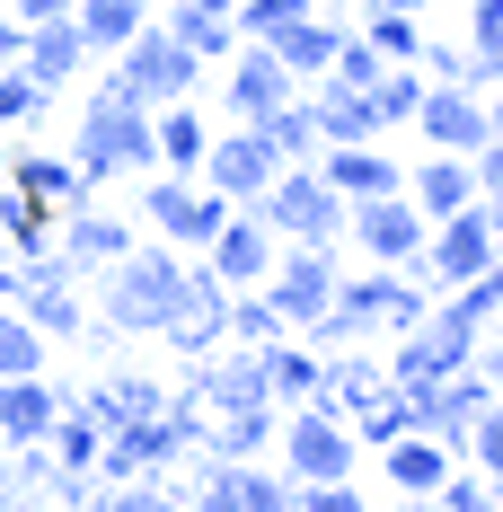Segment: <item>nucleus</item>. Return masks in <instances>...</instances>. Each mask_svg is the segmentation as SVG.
I'll use <instances>...</instances> for the list:
<instances>
[{"label": "nucleus", "instance_id": "obj_1", "mask_svg": "<svg viewBox=\"0 0 503 512\" xmlns=\"http://www.w3.org/2000/svg\"><path fill=\"white\" fill-rule=\"evenodd\" d=\"M71 168L106 186V177H133V168H159V142H151V106L124 89V71H106L98 89L80 98V133H71Z\"/></svg>", "mask_w": 503, "mask_h": 512}, {"label": "nucleus", "instance_id": "obj_2", "mask_svg": "<svg viewBox=\"0 0 503 512\" xmlns=\"http://www.w3.org/2000/svg\"><path fill=\"white\" fill-rule=\"evenodd\" d=\"M186 292V248H168V239H133V248L98 265V327L106 336H159L168 327V309Z\"/></svg>", "mask_w": 503, "mask_h": 512}, {"label": "nucleus", "instance_id": "obj_3", "mask_svg": "<svg viewBox=\"0 0 503 512\" xmlns=\"http://www.w3.org/2000/svg\"><path fill=\"white\" fill-rule=\"evenodd\" d=\"M256 212H265V230H274V239H292V248H336L353 204L318 177V159H301V168H274V186L256 195Z\"/></svg>", "mask_w": 503, "mask_h": 512}, {"label": "nucleus", "instance_id": "obj_4", "mask_svg": "<svg viewBox=\"0 0 503 512\" xmlns=\"http://www.w3.org/2000/svg\"><path fill=\"white\" fill-rule=\"evenodd\" d=\"M486 354V327H468V318H451V309L433 301L415 327L398 336V354L380 362L398 389H433V380H451V371H468V362Z\"/></svg>", "mask_w": 503, "mask_h": 512}, {"label": "nucleus", "instance_id": "obj_5", "mask_svg": "<svg viewBox=\"0 0 503 512\" xmlns=\"http://www.w3.org/2000/svg\"><path fill=\"white\" fill-rule=\"evenodd\" d=\"M274 451H283V477L309 486V477H353L362 460V442H353V424L327 398H301V407H283V433H274Z\"/></svg>", "mask_w": 503, "mask_h": 512}, {"label": "nucleus", "instance_id": "obj_6", "mask_svg": "<svg viewBox=\"0 0 503 512\" xmlns=\"http://www.w3.org/2000/svg\"><path fill=\"white\" fill-rule=\"evenodd\" d=\"M115 71H124V89H133L142 106H168V98H195L212 62H195V53H186V45H177V36H168V27L151 18V27L133 36V45L115 53Z\"/></svg>", "mask_w": 503, "mask_h": 512}, {"label": "nucleus", "instance_id": "obj_7", "mask_svg": "<svg viewBox=\"0 0 503 512\" xmlns=\"http://www.w3.org/2000/svg\"><path fill=\"white\" fill-rule=\"evenodd\" d=\"M142 221H151L168 248H203V239L230 221V195H212L203 177H177V168H159L151 195H142Z\"/></svg>", "mask_w": 503, "mask_h": 512}, {"label": "nucleus", "instance_id": "obj_8", "mask_svg": "<svg viewBox=\"0 0 503 512\" xmlns=\"http://www.w3.org/2000/svg\"><path fill=\"white\" fill-rule=\"evenodd\" d=\"M336 283H345V265H336V248H292L283 239V256H274V274L256 283L265 301L283 309V327H309L318 309L336 301Z\"/></svg>", "mask_w": 503, "mask_h": 512}, {"label": "nucleus", "instance_id": "obj_9", "mask_svg": "<svg viewBox=\"0 0 503 512\" xmlns=\"http://www.w3.org/2000/svg\"><path fill=\"white\" fill-rule=\"evenodd\" d=\"M159 336H168V354H186V362L212 354V345L230 336V283H221L203 256H186V292H177V309H168Z\"/></svg>", "mask_w": 503, "mask_h": 512}, {"label": "nucleus", "instance_id": "obj_10", "mask_svg": "<svg viewBox=\"0 0 503 512\" xmlns=\"http://www.w3.org/2000/svg\"><path fill=\"white\" fill-rule=\"evenodd\" d=\"M230 80H221V106H230V124H256V115H274L283 98H301V80L283 71V53L265 45V36H239V53L221 62Z\"/></svg>", "mask_w": 503, "mask_h": 512}, {"label": "nucleus", "instance_id": "obj_11", "mask_svg": "<svg viewBox=\"0 0 503 512\" xmlns=\"http://www.w3.org/2000/svg\"><path fill=\"white\" fill-rule=\"evenodd\" d=\"M195 256L221 274V283H230V292H248V283H265V274H274L283 239L265 230V212H256V204H230V221H221V230H212Z\"/></svg>", "mask_w": 503, "mask_h": 512}, {"label": "nucleus", "instance_id": "obj_12", "mask_svg": "<svg viewBox=\"0 0 503 512\" xmlns=\"http://www.w3.org/2000/svg\"><path fill=\"white\" fill-rule=\"evenodd\" d=\"M274 168H283L274 142H265L256 124H230V133H212V151H203L195 177L212 186V195H230V204H256V195L274 186Z\"/></svg>", "mask_w": 503, "mask_h": 512}, {"label": "nucleus", "instance_id": "obj_13", "mask_svg": "<svg viewBox=\"0 0 503 512\" xmlns=\"http://www.w3.org/2000/svg\"><path fill=\"white\" fill-rule=\"evenodd\" d=\"M424 230H433V221L406 204V186L398 195H362V204L345 212V239L371 256V265H406V256L424 248Z\"/></svg>", "mask_w": 503, "mask_h": 512}, {"label": "nucleus", "instance_id": "obj_14", "mask_svg": "<svg viewBox=\"0 0 503 512\" xmlns=\"http://www.w3.org/2000/svg\"><path fill=\"white\" fill-rule=\"evenodd\" d=\"M195 495L212 512H292V477L283 468H256V460H203Z\"/></svg>", "mask_w": 503, "mask_h": 512}, {"label": "nucleus", "instance_id": "obj_15", "mask_svg": "<svg viewBox=\"0 0 503 512\" xmlns=\"http://www.w3.org/2000/svg\"><path fill=\"white\" fill-rule=\"evenodd\" d=\"M415 133H424V151H477V142L495 133V124H486V89H459V80H424Z\"/></svg>", "mask_w": 503, "mask_h": 512}, {"label": "nucleus", "instance_id": "obj_16", "mask_svg": "<svg viewBox=\"0 0 503 512\" xmlns=\"http://www.w3.org/2000/svg\"><path fill=\"white\" fill-rule=\"evenodd\" d=\"M318 177L345 195V204H362V195H398L406 186V168L380 142H318Z\"/></svg>", "mask_w": 503, "mask_h": 512}, {"label": "nucleus", "instance_id": "obj_17", "mask_svg": "<svg viewBox=\"0 0 503 512\" xmlns=\"http://www.w3.org/2000/svg\"><path fill=\"white\" fill-rule=\"evenodd\" d=\"M53 415H62V380H45V371H18V380H0V451H27V442H45Z\"/></svg>", "mask_w": 503, "mask_h": 512}, {"label": "nucleus", "instance_id": "obj_18", "mask_svg": "<svg viewBox=\"0 0 503 512\" xmlns=\"http://www.w3.org/2000/svg\"><path fill=\"white\" fill-rule=\"evenodd\" d=\"M18 62H27V80H36V89H71L98 53H89V36H80L71 18H36V27H27V45H18Z\"/></svg>", "mask_w": 503, "mask_h": 512}, {"label": "nucleus", "instance_id": "obj_19", "mask_svg": "<svg viewBox=\"0 0 503 512\" xmlns=\"http://www.w3.org/2000/svg\"><path fill=\"white\" fill-rule=\"evenodd\" d=\"M53 248L71 256V274H98V265H115V256L133 248V221H115V212H98V204H71L53 221Z\"/></svg>", "mask_w": 503, "mask_h": 512}, {"label": "nucleus", "instance_id": "obj_20", "mask_svg": "<svg viewBox=\"0 0 503 512\" xmlns=\"http://www.w3.org/2000/svg\"><path fill=\"white\" fill-rule=\"evenodd\" d=\"M309 115H318V142H380V115H371V89H345L336 71L301 80Z\"/></svg>", "mask_w": 503, "mask_h": 512}, {"label": "nucleus", "instance_id": "obj_21", "mask_svg": "<svg viewBox=\"0 0 503 512\" xmlns=\"http://www.w3.org/2000/svg\"><path fill=\"white\" fill-rule=\"evenodd\" d=\"M459 468V451L451 442H433V433H398V442H380V477L398 486V495H424L433 504V486Z\"/></svg>", "mask_w": 503, "mask_h": 512}, {"label": "nucleus", "instance_id": "obj_22", "mask_svg": "<svg viewBox=\"0 0 503 512\" xmlns=\"http://www.w3.org/2000/svg\"><path fill=\"white\" fill-rule=\"evenodd\" d=\"M256 354H265V389H274V407H301V398L327 389V354H318L309 336H292V327H283L274 345H256Z\"/></svg>", "mask_w": 503, "mask_h": 512}, {"label": "nucleus", "instance_id": "obj_23", "mask_svg": "<svg viewBox=\"0 0 503 512\" xmlns=\"http://www.w3.org/2000/svg\"><path fill=\"white\" fill-rule=\"evenodd\" d=\"M468 195H477V177H468V151H424L415 168H406V204L424 212V221L459 212Z\"/></svg>", "mask_w": 503, "mask_h": 512}, {"label": "nucleus", "instance_id": "obj_24", "mask_svg": "<svg viewBox=\"0 0 503 512\" xmlns=\"http://www.w3.org/2000/svg\"><path fill=\"white\" fill-rule=\"evenodd\" d=\"M9 186H27V195H45L53 212L71 204H98V186L71 168V151H9Z\"/></svg>", "mask_w": 503, "mask_h": 512}, {"label": "nucleus", "instance_id": "obj_25", "mask_svg": "<svg viewBox=\"0 0 503 512\" xmlns=\"http://www.w3.org/2000/svg\"><path fill=\"white\" fill-rule=\"evenodd\" d=\"M274 433H283V407H274V398H265V407H230V415H212L203 460H265Z\"/></svg>", "mask_w": 503, "mask_h": 512}, {"label": "nucleus", "instance_id": "obj_26", "mask_svg": "<svg viewBox=\"0 0 503 512\" xmlns=\"http://www.w3.org/2000/svg\"><path fill=\"white\" fill-rule=\"evenodd\" d=\"M265 45L283 53V71H292V80H318V71L336 62V45H345V18H318V9H301V18H292V27H274Z\"/></svg>", "mask_w": 503, "mask_h": 512}, {"label": "nucleus", "instance_id": "obj_27", "mask_svg": "<svg viewBox=\"0 0 503 512\" xmlns=\"http://www.w3.org/2000/svg\"><path fill=\"white\" fill-rule=\"evenodd\" d=\"M151 142H159V168L195 177L203 151H212V124L195 115V98H168V106H151Z\"/></svg>", "mask_w": 503, "mask_h": 512}, {"label": "nucleus", "instance_id": "obj_28", "mask_svg": "<svg viewBox=\"0 0 503 512\" xmlns=\"http://www.w3.org/2000/svg\"><path fill=\"white\" fill-rule=\"evenodd\" d=\"M71 27L89 36V53H106V62H115V53L151 27V0H80V9H71Z\"/></svg>", "mask_w": 503, "mask_h": 512}, {"label": "nucleus", "instance_id": "obj_29", "mask_svg": "<svg viewBox=\"0 0 503 512\" xmlns=\"http://www.w3.org/2000/svg\"><path fill=\"white\" fill-rule=\"evenodd\" d=\"M159 27H168L177 45L195 53V62H230V53H239V27H230V9H203V0H177Z\"/></svg>", "mask_w": 503, "mask_h": 512}, {"label": "nucleus", "instance_id": "obj_30", "mask_svg": "<svg viewBox=\"0 0 503 512\" xmlns=\"http://www.w3.org/2000/svg\"><path fill=\"white\" fill-rule=\"evenodd\" d=\"M53 221H62V212H53L45 195L0 186V239H9V256H45V248H53Z\"/></svg>", "mask_w": 503, "mask_h": 512}, {"label": "nucleus", "instance_id": "obj_31", "mask_svg": "<svg viewBox=\"0 0 503 512\" xmlns=\"http://www.w3.org/2000/svg\"><path fill=\"white\" fill-rule=\"evenodd\" d=\"M345 424H353V442H371V451H380V442L415 433V407H406V389H398V380H380V389H371V398H362Z\"/></svg>", "mask_w": 503, "mask_h": 512}, {"label": "nucleus", "instance_id": "obj_32", "mask_svg": "<svg viewBox=\"0 0 503 512\" xmlns=\"http://www.w3.org/2000/svg\"><path fill=\"white\" fill-rule=\"evenodd\" d=\"M256 133L274 142V159H283V168L318 159V115H309V98H283L274 115H256Z\"/></svg>", "mask_w": 503, "mask_h": 512}, {"label": "nucleus", "instance_id": "obj_33", "mask_svg": "<svg viewBox=\"0 0 503 512\" xmlns=\"http://www.w3.org/2000/svg\"><path fill=\"white\" fill-rule=\"evenodd\" d=\"M415 106H424V71H415V62H389V71L371 80V115H380V133L415 124Z\"/></svg>", "mask_w": 503, "mask_h": 512}, {"label": "nucleus", "instance_id": "obj_34", "mask_svg": "<svg viewBox=\"0 0 503 512\" xmlns=\"http://www.w3.org/2000/svg\"><path fill=\"white\" fill-rule=\"evenodd\" d=\"M18 371H45V336L18 301H0V380H18Z\"/></svg>", "mask_w": 503, "mask_h": 512}, {"label": "nucleus", "instance_id": "obj_35", "mask_svg": "<svg viewBox=\"0 0 503 512\" xmlns=\"http://www.w3.org/2000/svg\"><path fill=\"white\" fill-rule=\"evenodd\" d=\"M362 36L380 45V62H415V45H424L415 9H362Z\"/></svg>", "mask_w": 503, "mask_h": 512}, {"label": "nucleus", "instance_id": "obj_36", "mask_svg": "<svg viewBox=\"0 0 503 512\" xmlns=\"http://www.w3.org/2000/svg\"><path fill=\"white\" fill-rule=\"evenodd\" d=\"M468 53H477V80L495 89L503 80V0H477L468 9Z\"/></svg>", "mask_w": 503, "mask_h": 512}, {"label": "nucleus", "instance_id": "obj_37", "mask_svg": "<svg viewBox=\"0 0 503 512\" xmlns=\"http://www.w3.org/2000/svg\"><path fill=\"white\" fill-rule=\"evenodd\" d=\"M45 106H53V89L27 80V62H0V133H9V124H36Z\"/></svg>", "mask_w": 503, "mask_h": 512}, {"label": "nucleus", "instance_id": "obj_38", "mask_svg": "<svg viewBox=\"0 0 503 512\" xmlns=\"http://www.w3.org/2000/svg\"><path fill=\"white\" fill-rule=\"evenodd\" d=\"M230 336H239V345H274V336H283V309L265 301V292H230Z\"/></svg>", "mask_w": 503, "mask_h": 512}, {"label": "nucleus", "instance_id": "obj_39", "mask_svg": "<svg viewBox=\"0 0 503 512\" xmlns=\"http://www.w3.org/2000/svg\"><path fill=\"white\" fill-rule=\"evenodd\" d=\"M459 451H468V460L486 468V477H503V389L486 398V407H477V424L459 433Z\"/></svg>", "mask_w": 503, "mask_h": 512}, {"label": "nucleus", "instance_id": "obj_40", "mask_svg": "<svg viewBox=\"0 0 503 512\" xmlns=\"http://www.w3.org/2000/svg\"><path fill=\"white\" fill-rule=\"evenodd\" d=\"M415 71H424V80H459V89H486L468 45H415Z\"/></svg>", "mask_w": 503, "mask_h": 512}, {"label": "nucleus", "instance_id": "obj_41", "mask_svg": "<svg viewBox=\"0 0 503 512\" xmlns=\"http://www.w3.org/2000/svg\"><path fill=\"white\" fill-rule=\"evenodd\" d=\"M433 504L442 512H486L495 504V477H486V468H451V477L433 486Z\"/></svg>", "mask_w": 503, "mask_h": 512}, {"label": "nucleus", "instance_id": "obj_42", "mask_svg": "<svg viewBox=\"0 0 503 512\" xmlns=\"http://www.w3.org/2000/svg\"><path fill=\"white\" fill-rule=\"evenodd\" d=\"M301 9H318V0H239L230 27H239V36H274V27H292Z\"/></svg>", "mask_w": 503, "mask_h": 512}, {"label": "nucleus", "instance_id": "obj_43", "mask_svg": "<svg viewBox=\"0 0 503 512\" xmlns=\"http://www.w3.org/2000/svg\"><path fill=\"white\" fill-rule=\"evenodd\" d=\"M468 177H477V195H486V204H503V133H486V142L468 151Z\"/></svg>", "mask_w": 503, "mask_h": 512}, {"label": "nucleus", "instance_id": "obj_44", "mask_svg": "<svg viewBox=\"0 0 503 512\" xmlns=\"http://www.w3.org/2000/svg\"><path fill=\"white\" fill-rule=\"evenodd\" d=\"M9 9H18V27H36V18H71L80 0H9Z\"/></svg>", "mask_w": 503, "mask_h": 512}, {"label": "nucleus", "instance_id": "obj_45", "mask_svg": "<svg viewBox=\"0 0 503 512\" xmlns=\"http://www.w3.org/2000/svg\"><path fill=\"white\" fill-rule=\"evenodd\" d=\"M18 45H27V27H18V9H0V62H18Z\"/></svg>", "mask_w": 503, "mask_h": 512}, {"label": "nucleus", "instance_id": "obj_46", "mask_svg": "<svg viewBox=\"0 0 503 512\" xmlns=\"http://www.w3.org/2000/svg\"><path fill=\"white\" fill-rule=\"evenodd\" d=\"M486 124H495V133H503V98H486Z\"/></svg>", "mask_w": 503, "mask_h": 512}, {"label": "nucleus", "instance_id": "obj_47", "mask_svg": "<svg viewBox=\"0 0 503 512\" xmlns=\"http://www.w3.org/2000/svg\"><path fill=\"white\" fill-rule=\"evenodd\" d=\"M0 186H9V151H0Z\"/></svg>", "mask_w": 503, "mask_h": 512}, {"label": "nucleus", "instance_id": "obj_48", "mask_svg": "<svg viewBox=\"0 0 503 512\" xmlns=\"http://www.w3.org/2000/svg\"><path fill=\"white\" fill-rule=\"evenodd\" d=\"M0 9H9V0H0Z\"/></svg>", "mask_w": 503, "mask_h": 512}]
</instances>
